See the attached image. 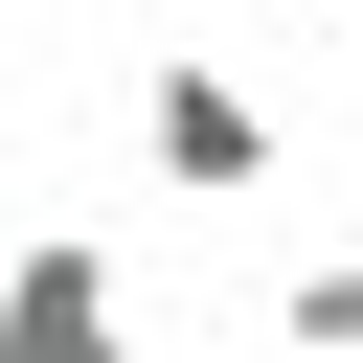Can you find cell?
Returning <instances> with one entry per match:
<instances>
[{"mask_svg": "<svg viewBox=\"0 0 363 363\" xmlns=\"http://www.w3.org/2000/svg\"><path fill=\"white\" fill-rule=\"evenodd\" d=\"M136 159H159L182 204H227V182H272V91H250V68H204V45H159V91H136Z\"/></svg>", "mask_w": 363, "mask_h": 363, "instance_id": "cell-1", "label": "cell"}, {"mask_svg": "<svg viewBox=\"0 0 363 363\" xmlns=\"http://www.w3.org/2000/svg\"><path fill=\"white\" fill-rule=\"evenodd\" d=\"M0 363H136V318H113V250H91V227H23V250H0Z\"/></svg>", "mask_w": 363, "mask_h": 363, "instance_id": "cell-2", "label": "cell"}, {"mask_svg": "<svg viewBox=\"0 0 363 363\" xmlns=\"http://www.w3.org/2000/svg\"><path fill=\"white\" fill-rule=\"evenodd\" d=\"M272 340H295V363H363V250H295V272H272Z\"/></svg>", "mask_w": 363, "mask_h": 363, "instance_id": "cell-3", "label": "cell"}, {"mask_svg": "<svg viewBox=\"0 0 363 363\" xmlns=\"http://www.w3.org/2000/svg\"><path fill=\"white\" fill-rule=\"evenodd\" d=\"M0 23H45V0H0Z\"/></svg>", "mask_w": 363, "mask_h": 363, "instance_id": "cell-4", "label": "cell"}]
</instances>
